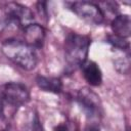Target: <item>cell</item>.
<instances>
[{"mask_svg": "<svg viewBox=\"0 0 131 131\" xmlns=\"http://www.w3.org/2000/svg\"><path fill=\"white\" fill-rule=\"evenodd\" d=\"M1 51L9 60L26 71H31L37 66L38 57L35 49L24 41L6 40L1 45Z\"/></svg>", "mask_w": 131, "mask_h": 131, "instance_id": "6da1fadb", "label": "cell"}, {"mask_svg": "<svg viewBox=\"0 0 131 131\" xmlns=\"http://www.w3.org/2000/svg\"><path fill=\"white\" fill-rule=\"evenodd\" d=\"M30 100V92L26 85L17 82H10L0 86V117H7L11 110L14 113L18 107Z\"/></svg>", "mask_w": 131, "mask_h": 131, "instance_id": "7a4b0ae2", "label": "cell"}, {"mask_svg": "<svg viewBox=\"0 0 131 131\" xmlns=\"http://www.w3.org/2000/svg\"><path fill=\"white\" fill-rule=\"evenodd\" d=\"M90 38L86 35L70 33L64 42L66 60L72 68L81 67L88 56Z\"/></svg>", "mask_w": 131, "mask_h": 131, "instance_id": "3957f363", "label": "cell"}, {"mask_svg": "<svg viewBox=\"0 0 131 131\" xmlns=\"http://www.w3.org/2000/svg\"><path fill=\"white\" fill-rule=\"evenodd\" d=\"M70 9L74 11L81 19L93 24V25H100L104 20V13L101 8L92 2L88 1H80V2H71L68 3Z\"/></svg>", "mask_w": 131, "mask_h": 131, "instance_id": "277c9868", "label": "cell"}, {"mask_svg": "<svg viewBox=\"0 0 131 131\" xmlns=\"http://www.w3.org/2000/svg\"><path fill=\"white\" fill-rule=\"evenodd\" d=\"M3 11L8 23H12L23 29L34 21V14L32 10L19 3L5 2L3 4Z\"/></svg>", "mask_w": 131, "mask_h": 131, "instance_id": "5b68a950", "label": "cell"}, {"mask_svg": "<svg viewBox=\"0 0 131 131\" xmlns=\"http://www.w3.org/2000/svg\"><path fill=\"white\" fill-rule=\"evenodd\" d=\"M76 100L81 106V108L84 111V113L87 115V117L94 118L99 114L100 106L98 96L87 88L80 89L77 92Z\"/></svg>", "mask_w": 131, "mask_h": 131, "instance_id": "8992f818", "label": "cell"}, {"mask_svg": "<svg viewBox=\"0 0 131 131\" xmlns=\"http://www.w3.org/2000/svg\"><path fill=\"white\" fill-rule=\"evenodd\" d=\"M24 38L25 43L30 45L31 47L35 48H41L44 44L45 39V30L42 26L38 24H31L24 28Z\"/></svg>", "mask_w": 131, "mask_h": 131, "instance_id": "52a82bcc", "label": "cell"}, {"mask_svg": "<svg viewBox=\"0 0 131 131\" xmlns=\"http://www.w3.org/2000/svg\"><path fill=\"white\" fill-rule=\"evenodd\" d=\"M113 35L127 39L131 34V19L128 14H118L111 23Z\"/></svg>", "mask_w": 131, "mask_h": 131, "instance_id": "ba28073f", "label": "cell"}, {"mask_svg": "<svg viewBox=\"0 0 131 131\" xmlns=\"http://www.w3.org/2000/svg\"><path fill=\"white\" fill-rule=\"evenodd\" d=\"M81 67L86 82L90 86H100L102 82V74L98 64L92 60H86Z\"/></svg>", "mask_w": 131, "mask_h": 131, "instance_id": "9c48e42d", "label": "cell"}, {"mask_svg": "<svg viewBox=\"0 0 131 131\" xmlns=\"http://www.w3.org/2000/svg\"><path fill=\"white\" fill-rule=\"evenodd\" d=\"M114 56L113 62L117 72L120 74H128L130 71V53L129 49H117L113 48Z\"/></svg>", "mask_w": 131, "mask_h": 131, "instance_id": "30bf717a", "label": "cell"}, {"mask_svg": "<svg viewBox=\"0 0 131 131\" xmlns=\"http://www.w3.org/2000/svg\"><path fill=\"white\" fill-rule=\"evenodd\" d=\"M36 84L41 90L52 93H60L62 89V83L60 79L56 77H46L41 75L37 76Z\"/></svg>", "mask_w": 131, "mask_h": 131, "instance_id": "8fae6325", "label": "cell"}, {"mask_svg": "<svg viewBox=\"0 0 131 131\" xmlns=\"http://www.w3.org/2000/svg\"><path fill=\"white\" fill-rule=\"evenodd\" d=\"M26 131H44L37 113H32L26 127Z\"/></svg>", "mask_w": 131, "mask_h": 131, "instance_id": "7c38bea8", "label": "cell"}, {"mask_svg": "<svg viewBox=\"0 0 131 131\" xmlns=\"http://www.w3.org/2000/svg\"><path fill=\"white\" fill-rule=\"evenodd\" d=\"M53 131H71V128L68 124L63 123V124H59L57 127H55Z\"/></svg>", "mask_w": 131, "mask_h": 131, "instance_id": "4fadbf2b", "label": "cell"}, {"mask_svg": "<svg viewBox=\"0 0 131 131\" xmlns=\"http://www.w3.org/2000/svg\"><path fill=\"white\" fill-rule=\"evenodd\" d=\"M85 131H100L98 125L94 124V123H91V124H88L85 128Z\"/></svg>", "mask_w": 131, "mask_h": 131, "instance_id": "5bb4252c", "label": "cell"}]
</instances>
